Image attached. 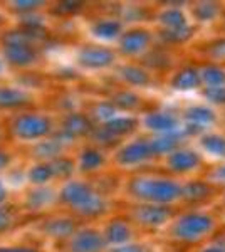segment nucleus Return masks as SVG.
<instances>
[{
  "label": "nucleus",
  "instance_id": "nucleus-14",
  "mask_svg": "<svg viewBox=\"0 0 225 252\" xmlns=\"http://www.w3.org/2000/svg\"><path fill=\"white\" fill-rule=\"evenodd\" d=\"M180 136L178 131L177 133H170V135H163L161 138H157V140L151 141V148H153V153H173V150L177 148V145L180 143Z\"/></svg>",
  "mask_w": 225,
  "mask_h": 252
},
{
  "label": "nucleus",
  "instance_id": "nucleus-26",
  "mask_svg": "<svg viewBox=\"0 0 225 252\" xmlns=\"http://www.w3.org/2000/svg\"><path fill=\"white\" fill-rule=\"evenodd\" d=\"M214 178H217V180H220V182H225V166H220V168L215 170Z\"/></svg>",
  "mask_w": 225,
  "mask_h": 252
},
{
  "label": "nucleus",
  "instance_id": "nucleus-5",
  "mask_svg": "<svg viewBox=\"0 0 225 252\" xmlns=\"http://www.w3.org/2000/svg\"><path fill=\"white\" fill-rule=\"evenodd\" d=\"M200 165V157L192 150L173 152L168 158V166L173 172H190Z\"/></svg>",
  "mask_w": 225,
  "mask_h": 252
},
{
  "label": "nucleus",
  "instance_id": "nucleus-15",
  "mask_svg": "<svg viewBox=\"0 0 225 252\" xmlns=\"http://www.w3.org/2000/svg\"><path fill=\"white\" fill-rule=\"evenodd\" d=\"M160 20H161V24H165V26L168 27V31H177V29H182V27H187L185 15L177 9L165 10L160 15Z\"/></svg>",
  "mask_w": 225,
  "mask_h": 252
},
{
  "label": "nucleus",
  "instance_id": "nucleus-12",
  "mask_svg": "<svg viewBox=\"0 0 225 252\" xmlns=\"http://www.w3.org/2000/svg\"><path fill=\"white\" fill-rule=\"evenodd\" d=\"M129 235H131V230H129V227L126 225L125 222L121 220H114L109 223L108 230H106V239H108L109 242L113 244H123L126 242L129 239Z\"/></svg>",
  "mask_w": 225,
  "mask_h": 252
},
{
  "label": "nucleus",
  "instance_id": "nucleus-6",
  "mask_svg": "<svg viewBox=\"0 0 225 252\" xmlns=\"http://www.w3.org/2000/svg\"><path fill=\"white\" fill-rule=\"evenodd\" d=\"M145 123L150 129L163 131L165 135L178 131V120L171 115H166V113H153V115L146 118Z\"/></svg>",
  "mask_w": 225,
  "mask_h": 252
},
{
  "label": "nucleus",
  "instance_id": "nucleus-17",
  "mask_svg": "<svg viewBox=\"0 0 225 252\" xmlns=\"http://www.w3.org/2000/svg\"><path fill=\"white\" fill-rule=\"evenodd\" d=\"M193 14H195V17L198 20H202V22H208V20L217 17V14H219V5H217V3H210V2L198 3L193 9Z\"/></svg>",
  "mask_w": 225,
  "mask_h": 252
},
{
  "label": "nucleus",
  "instance_id": "nucleus-24",
  "mask_svg": "<svg viewBox=\"0 0 225 252\" xmlns=\"http://www.w3.org/2000/svg\"><path fill=\"white\" fill-rule=\"evenodd\" d=\"M202 252H225V241H220L214 244V246L207 247V249H203Z\"/></svg>",
  "mask_w": 225,
  "mask_h": 252
},
{
  "label": "nucleus",
  "instance_id": "nucleus-21",
  "mask_svg": "<svg viewBox=\"0 0 225 252\" xmlns=\"http://www.w3.org/2000/svg\"><path fill=\"white\" fill-rule=\"evenodd\" d=\"M51 200H52V193H49L44 189H40V190H35L34 195H32V193L29 195L27 207H31V210H32V209H34V205H35V202H40V207H46Z\"/></svg>",
  "mask_w": 225,
  "mask_h": 252
},
{
  "label": "nucleus",
  "instance_id": "nucleus-19",
  "mask_svg": "<svg viewBox=\"0 0 225 252\" xmlns=\"http://www.w3.org/2000/svg\"><path fill=\"white\" fill-rule=\"evenodd\" d=\"M118 32H120V24L113 22V20L101 22L96 26V34L99 35V37H104V39H113L114 35H118Z\"/></svg>",
  "mask_w": 225,
  "mask_h": 252
},
{
  "label": "nucleus",
  "instance_id": "nucleus-1",
  "mask_svg": "<svg viewBox=\"0 0 225 252\" xmlns=\"http://www.w3.org/2000/svg\"><path fill=\"white\" fill-rule=\"evenodd\" d=\"M129 192L136 198L153 205L170 204L182 197L183 187L166 178H136L129 184Z\"/></svg>",
  "mask_w": 225,
  "mask_h": 252
},
{
  "label": "nucleus",
  "instance_id": "nucleus-16",
  "mask_svg": "<svg viewBox=\"0 0 225 252\" xmlns=\"http://www.w3.org/2000/svg\"><path fill=\"white\" fill-rule=\"evenodd\" d=\"M202 146L215 157H225V138L220 135H207L202 138Z\"/></svg>",
  "mask_w": 225,
  "mask_h": 252
},
{
  "label": "nucleus",
  "instance_id": "nucleus-7",
  "mask_svg": "<svg viewBox=\"0 0 225 252\" xmlns=\"http://www.w3.org/2000/svg\"><path fill=\"white\" fill-rule=\"evenodd\" d=\"M150 42V34L145 31H131L123 37L121 49L126 54H138L143 49H146Z\"/></svg>",
  "mask_w": 225,
  "mask_h": 252
},
{
  "label": "nucleus",
  "instance_id": "nucleus-25",
  "mask_svg": "<svg viewBox=\"0 0 225 252\" xmlns=\"http://www.w3.org/2000/svg\"><path fill=\"white\" fill-rule=\"evenodd\" d=\"M109 252H143L141 247L138 246H125V247H116V249H111Z\"/></svg>",
  "mask_w": 225,
  "mask_h": 252
},
{
  "label": "nucleus",
  "instance_id": "nucleus-22",
  "mask_svg": "<svg viewBox=\"0 0 225 252\" xmlns=\"http://www.w3.org/2000/svg\"><path fill=\"white\" fill-rule=\"evenodd\" d=\"M205 97L210 103L215 104H225V86H217V88H207L205 89Z\"/></svg>",
  "mask_w": 225,
  "mask_h": 252
},
{
  "label": "nucleus",
  "instance_id": "nucleus-27",
  "mask_svg": "<svg viewBox=\"0 0 225 252\" xmlns=\"http://www.w3.org/2000/svg\"><path fill=\"white\" fill-rule=\"evenodd\" d=\"M224 202H225V197H224Z\"/></svg>",
  "mask_w": 225,
  "mask_h": 252
},
{
  "label": "nucleus",
  "instance_id": "nucleus-8",
  "mask_svg": "<svg viewBox=\"0 0 225 252\" xmlns=\"http://www.w3.org/2000/svg\"><path fill=\"white\" fill-rule=\"evenodd\" d=\"M200 81H202V76H200L198 69L187 67L175 76L173 81H171V86L175 89H180V91H190V89L198 86Z\"/></svg>",
  "mask_w": 225,
  "mask_h": 252
},
{
  "label": "nucleus",
  "instance_id": "nucleus-23",
  "mask_svg": "<svg viewBox=\"0 0 225 252\" xmlns=\"http://www.w3.org/2000/svg\"><path fill=\"white\" fill-rule=\"evenodd\" d=\"M101 161H103V158H101L99 153H96V152H89L88 155L84 157V166H88V170L97 168V166L101 165Z\"/></svg>",
  "mask_w": 225,
  "mask_h": 252
},
{
  "label": "nucleus",
  "instance_id": "nucleus-20",
  "mask_svg": "<svg viewBox=\"0 0 225 252\" xmlns=\"http://www.w3.org/2000/svg\"><path fill=\"white\" fill-rule=\"evenodd\" d=\"M136 125L134 120H129V118H121V120H116V121H111L108 125V131L111 133H128L131 131Z\"/></svg>",
  "mask_w": 225,
  "mask_h": 252
},
{
  "label": "nucleus",
  "instance_id": "nucleus-4",
  "mask_svg": "<svg viewBox=\"0 0 225 252\" xmlns=\"http://www.w3.org/2000/svg\"><path fill=\"white\" fill-rule=\"evenodd\" d=\"M153 148L151 143H145V141H136V143L128 145L125 150H121L118 160L123 165H134V163H141V161L148 160L153 157Z\"/></svg>",
  "mask_w": 225,
  "mask_h": 252
},
{
  "label": "nucleus",
  "instance_id": "nucleus-13",
  "mask_svg": "<svg viewBox=\"0 0 225 252\" xmlns=\"http://www.w3.org/2000/svg\"><path fill=\"white\" fill-rule=\"evenodd\" d=\"M202 81L207 84L208 88H217V86H224L225 84V71L220 69L219 66H207L200 71Z\"/></svg>",
  "mask_w": 225,
  "mask_h": 252
},
{
  "label": "nucleus",
  "instance_id": "nucleus-9",
  "mask_svg": "<svg viewBox=\"0 0 225 252\" xmlns=\"http://www.w3.org/2000/svg\"><path fill=\"white\" fill-rule=\"evenodd\" d=\"M185 120L188 121V125L198 126V128H205L210 123L215 121V115L212 109H208L205 106H193L190 109H187L185 113Z\"/></svg>",
  "mask_w": 225,
  "mask_h": 252
},
{
  "label": "nucleus",
  "instance_id": "nucleus-3",
  "mask_svg": "<svg viewBox=\"0 0 225 252\" xmlns=\"http://www.w3.org/2000/svg\"><path fill=\"white\" fill-rule=\"evenodd\" d=\"M171 217V210L163 205H143L134 210V219L143 225L158 227Z\"/></svg>",
  "mask_w": 225,
  "mask_h": 252
},
{
  "label": "nucleus",
  "instance_id": "nucleus-10",
  "mask_svg": "<svg viewBox=\"0 0 225 252\" xmlns=\"http://www.w3.org/2000/svg\"><path fill=\"white\" fill-rule=\"evenodd\" d=\"M210 195H212V189L205 182H190V184L183 187V192H182V197L190 202L205 200Z\"/></svg>",
  "mask_w": 225,
  "mask_h": 252
},
{
  "label": "nucleus",
  "instance_id": "nucleus-18",
  "mask_svg": "<svg viewBox=\"0 0 225 252\" xmlns=\"http://www.w3.org/2000/svg\"><path fill=\"white\" fill-rule=\"evenodd\" d=\"M123 76H125V79L128 81V83L138 84V86L148 83V74L138 67H125L123 69Z\"/></svg>",
  "mask_w": 225,
  "mask_h": 252
},
{
  "label": "nucleus",
  "instance_id": "nucleus-2",
  "mask_svg": "<svg viewBox=\"0 0 225 252\" xmlns=\"http://www.w3.org/2000/svg\"><path fill=\"white\" fill-rule=\"evenodd\" d=\"M214 229V220L203 214H187L175 223L173 235L180 241L195 242Z\"/></svg>",
  "mask_w": 225,
  "mask_h": 252
},
{
  "label": "nucleus",
  "instance_id": "nucleus-11",
  "mask_svg": "<svg viewBox=\"0 0 225 252\" xmlns=\"http://www.w3.org/2000/svg\"><path fill=\"white\" fill-rule=\"evenodd\" d=\"M104 246V241L94 232L79 235L76 241V252H97Z\"/></svg>",
  "mask_w": 225,
  "mask_h": 252
}]
</instances>
